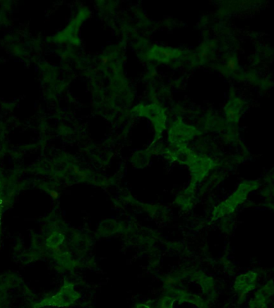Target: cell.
<instances>
[{
  "label": "cell",
  "mask_w": 274,
  "mask_h": 308,
  "mask_svg": "<svg viewBox=\"0 0 274 308\" xmlns=\"http://www.w3.org/2000/svg\"><path fill=\"white\" fill-rule=\"evenodd\" d=\"M227 66L228 68V69H230V70H234L235 68H236V67H237V63H236L235 59H228L227 62Z\"/></svg>",
  "instance_id": "1"
},
{
  "label": "cell",
  "mask_w": 274,
  "mask_h": 308,
  "mask_svg": "<svg viewBox=\"0 0 274 308\" xmlns=\"http://www.w3.org/2000/svg\"><path fill=\"white\" fill-rule=\"evenodd\" d=\"M161 54L165 58H170L172 56V53L171 52H167V51H162Z\"/></svg>",
  "instance_id": "2"
},
{
  "label": "cell",
  "mask_w": 274,
  "mask_h": 308,
  "mask_svg": "<svg viewBox=\"0 0 274 308\" xmlns=\"http://www.w3.org/2000/svg\"><path fill=\"white\" fill-rule=\"evenodd\" d=\"M108 62H109V59H108V57H103L102 59H101V63H102V64H104V65H107L108 63Z\"/></svg>",
  "instance_id": "3"
}]
</instances>
